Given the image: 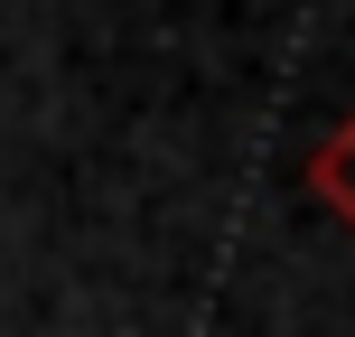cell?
Returning a JSON list of instances; mask_svg holds the SVG:
<instances>
[{"mask_svg": "<svg viewBox=\"0 0 355 337\" xmlns=\"http://www.w3.org/2000/svg\"><path fill=\"white\" fill-rule=\"evenodd\" d=\"M309 188H318L327 206H337L346 225H355V122H346V131H327V141H318V160H309Z\"/></svg>", "mask_w": 355, "mask_h": 337, "instance_id": "obj_1", "label": "cell"}]
</instances>
